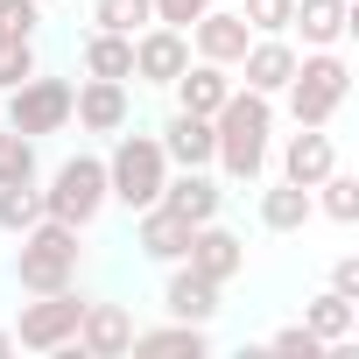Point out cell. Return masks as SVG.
<instances>
[{
	"instance_id": "cell-1",
	"label": "cell",
	"mask_w": 359,
	"mask_h": 359,
	"mask_svg": "<svg viewBox=\"0 0 359 359\" xmlns=\"http://www.w3.org/2000/svg\"><path fill=\"white\" fill-rule=\"evenodd\" d=\"M212 134H219V169L233 176V184H261L268 169V134H275V99L268 92H226V106L212 113Z\"/></svg>"
},
{
	"instance_id": "cell-2",
	"label": "cell",
	"mask_w": 359,
	"mask_h": 359,
	"mask_svg": "<svg viewBox=\"0 0 359 359\" xmlns=\"http://www.w3.org/2000/svg\"><path fill=\"white\" fill-rule=\"evenodd\" d=\"M78 226H64V219H36L29 233H22V247H15V282L29 289V296H50V289H71L78 282Z\"/></svg>"
},
{
	"instance_id": "cell-3",
	"label": "cell",
	"mask_w": 359,
	"mask_h": 359,
	"mask_svg": "<svg viewBox=\"0 0 359 359\" xmlns=\"http://www.w3.org/2000/svg\"><path fill=\"white\" fill-rule=\"evenodd\" d=\"M282 92H289L296 127H331L338 106H345V92H352V64H345L338 50H303V57H296V78H289Z\"/></svg>"
},
{
	"instance_id": "cell-4",
	"label": "cell",
	"mask_w": 359,
	"mask_h": 359,
	"mask_svg": "<svg viewBox=\"0 0 359 359\" xmlns=\"http://www.w3.org/2000/svg\"><path fill=\"white\" fill-rule=\"evenodd\" d=\"M162 184H169L162 141H155V134H120L113 155H106V198L127 205V212H148V205L162 198Z\"/></svg>"
},
{
	"instance_id": "cell-5",
	"label": "cell",
	"mask_w": 359,
	"mask_h": 359,
	"mask_svg": "<svg viewBox=\"0 0 359 359\" xmlns=\"http://www.w3.org/2000/svg\"><path fill=\"white\" fill-rule=\"evenodd\" d=\"M106 155H71L57 176H50V191H43V219H64V226H92L106 212Z\"/></svg>"
},
{
	"instance_id": "cell-6",
	"label": "cell",
	"mask_w": 359,
	"mask_h": 359,
	"mask_svg": "<svg viewBox=\"0 0 359 359\" xmlns=\"http://www.w3.org/2000/svg\"><path fill=\"white\" fill-rule=\"evenodd\" d=\"M78 317H85V296H78V289H50V296L22 303L15 345H22V352H71V345H78Z\"/></svg>"
},
{
	"instance_id": "cell-7",
	"label": "cell",
	"mask_w": 359,
	"mask_h": 359,
	"mask_svg": "<svg viewBox=\"0 0 359 359\" xmlns=\"http://www.w3.org/2000/svg\"><path fill=\"white\" fill-rule=\"evenodd\" d=\"M8 127L15 134H57V127H71V85L64 78H43V71H29L15 92H8Z\"/></svg>"
},
{
	"instance_id": "cell-8",
	"label": "cell",
	"mask_w": 359,
	"mask_h": 359,
	"mask_svg": "<svg viewBox=\"0 0 359 359\" xmlns=\"http://www.w3.org/2000/svg\"><path fill=\"white\" fill-rule=\"evenodd\" d=\"M184 36H191V50H198L205 64H226V71H233V64L247 57V43H254V29L240 22V8H205Z\"/></svg>"
},
{
	"instance_id": "cell-9",
	"label": "cell",
	"mask_w": 359,
	"mask_h": 359,
	"mask_svg": "<svg viewBox=\"0 0 359 359\" xmlns=\"http://www.w3.org/2000/svg\"><path fill=\"white\" fill-rule=\"evenodd\" d=\"M127 78H85V85H71V120L85 127V134H120L127 127Z\"/></svg>"
},
{
	"instance_id": "cell-10",
	"label": "cell",
	"mask_w": 359,
	"mask_h": 359,
	"mask_svg": "<svg viewBox=\"0 0 359 359\" xmlns=\"http://www.w3.org/2000/svg\"><path fill=\"white\" fill-rule=\"evenodd\" d=\"M184 64H191V36H184V29L148 22V29L134 36V78H141V85H176Z\"/></svg>"
},
{
	"instance_id": "cell-11",
	"label": "cell",
	"mask_w": 359,
	"mask_h": 359,
	"mask_svg": "<svg viewBox=\"0 0 359 359\" xmlns=\"http://www.w3.org/2000/svg\"><path fill=\"white\" fill-rule=\"evenodd\" d=\"M184 261H191L198 275H212V282L226 289V282H233V275L247 268V240H240L233 226H219V219H205V226H191V254H184Z\"/></svg>"
},
{
	"instance_id": "cell-12",
	"label": "cell",
	"mask_w": 359,
	"mask_h": 359,
	"mask_svg": "<svg viewBox=\"0 0 359 359\" xmlns=\"http://www.w3.org/2000/svg\"><path fill=\"white\" fill-rule=\"evenodd\" d=\"M162 155H169V169H212V155H219V134H212V120L205 113H184L176 106L169 120H162Z\"/></svg>"
},
{
	"instance_id": "cell-13",
	"label": "cell",
	"mask_w": 359,
	"mask_h": 359,
	"mask_svg": "<svg viewBox=\"0 0 359 359\" xmlns=\"http://www.w3.org/2000/svg\"><path fill=\"white\" fill-rule=\"evenodd\" d=\"M233 71L247 78V92H268V99H275V92L296 78V43H289V36H254Z\"/></svg>"
},
{
	"instance_id": "cell-14",
	"label": "cell",
	"mask_w": 359,
	"mask_h": 359,
	"mask_svg": "<svg viewBox=\"0 0 359 359\" xmlns=\"http://www.w3.org/2000/svg\"><path fill=\"white\" fill-rule=\"evenodd\" d=\"M162 310H169V317H184V324H212V317H219V282H212V275H198L191 261H169Z\"/></svg>"
},
{
	"instance_id": "cell-15",
	"label": "cell",
	"mask_w": 359,
	"mask_h": 359,
	"mask_svg": "<svg viewBox=\"0 0 359 359\" xmlns=\"http://www.w3.org/2000/svg\"><path fill=\"white\" fill-rule=\"evenodd\" d=\"M162 212H176L184 226H205V219H219V205H226V191L212 184L205 169H176L169 184H162V198H155Z\"/></svg>"
},
{
	"instance_id": "cell-16",
	"label": "cell",
	"mask_w": 359,
	"mask_h": 359,
	"mask_svg": "<svg viewBox=\"0 0 359 359\" xmlns=\"http://www.w3.org/2000/svg\"><path fill=\"white\" fill-rule=\"evenodd\" d=\"M289 29H303V50H338L359 29V15H352V0H296Z\"/></svg>"
},
{
	"instance_id": "cell-17",
	"label": "cell",
	"mask_w": 359,
	"mask_h": 359,
	"mask_svg": "<svg viewBox=\"0 0 359 359\" xmlns=\"http://www.w3.org/2000/svg\"><path fill=\"white\" fill-rule=\"evenodd\" d=\"M338 169V148H331V134L324 127H296L289 134V148H282V184H324V176Z\"/></svg>"
},
{
	"instance_id": "cell-18",
	"label": "cell",
	"mask_w": 359,
	"mask_h": 359,
	"mask_svg": "<svg viewBox=\"0 0 359 359\" xmlns=\"http://www.w3.org/2000/svg\"><path fill=\"white\" fill-rule=\"evenodd\" d=\"M127 345H134V317H127L120 303H85V317H78V352L120 359Z\"/></svg>"
},
{
	"instance_id": "cell-19",
	"label": "cell",
	"mask_w": 359,
	"mask_h": 359,
	"mask_svg": "<svg viewBox=\"0 0 359 359\" xmlns=\"http://www.w3.org/2000/svg\"><path fill=\"white\" fill-rule=\"evenodd\" d=\"M169 92H176V106H184V113H205V120H212V113L226 106L233 78H226V64H205V57H198V64L176 71V85H169Z\"/></svg>"
},
{
	"instance_id": "cell-20",
	"label": "cell",
	"mask_w": 359,
	"mask_h": 359,
	"mask_svg": "<svg viewBox=\"0 0 359 359\" xmlns=\"http://www.w3.org/2000/svg\"><path fill=\"white\" fill-rule=\"evenodd\" d=\"M134 247H141L148 261H162V268H169V261H184V254H191V226L176 219V212H162V205H148V212H141V226H134Z\"/></svg>"
},
{
	"instance_id": "cell-21",
	"label": "cell",
	"mask_w": 359,
	"mask_h": 359,
	"mask_svg": "<svg viewBox=\"0 0 359 359\" xmlns=\"http://www.w3.org/2000/svg\"><path fill=\"white\" fill-rule=\"evenodd\" d=\"M303 331H310L317 345H338V338H352V331H359V303H352V296H338V289H324V296H310V303H303Z\"/></svg>"
},
{
	"instance_id": "cell-22",
	"label": "cell",
	"mask_w": 359,
	"mask_h": 359,
	"mask_svg": "<svg viewBox=\"0 0 359 359\" xmlns=\"http://www.w3.org/2000/svg\"><path fill=\"white\" fill-rule=\"evenodd\" d=\"M85 78H134V36L92 29L85 36Z\"/></svg>"
},
{
	"instance_id": "cell-23",
	"label": "cell",
	"mask_w": 359,
	"mask_h": 359,
	"mask_svg": "<svg viewBox=\"0 0 359 359\" xmlns=\"http://www.w3.org/2000/svg\"><path fill=\"white\" fill-rule=\"evenodd\" d=\"M310 212H317V205H310L303 184H275V191H261V226H268V233H303Z\"/></svg>"
},
{
	"instance_id": "cell-24",
	"label": "cell",
	"mask_w": 359,
	"mask_h": 359,
	"mask_svg": "<svg viewBox=\"0 0 359 359\" xmlns=\"http://www.w3.org/2000/svg\"><path fill=\"white\" fill-rule=\"evenodd\" d=\"M310 191H317L310 205H317V212H324L331 226H352V219H359V176H345V169H331L324 184H310Z\"/></svg>"
},
{
	"instance_id": "cell-25",
	"label": "cell",
	"mask_w": 359,
	"mask_h": 359,
	"mask_svg": "<svg viewBox=\"0 0 359 359\" xmlns=\"http://www.w3.org/2000/svg\"><path fill=\"white\" fill-rule=\"evenodd\" d=\"M205 345H212V331H205V324H184V317H176V324H162V331H134V345H127V352H191V359H198Z\"/></svg>"
},
{
	"instance_id": "cell-26",
	"label": "cell",
	"mask_w": 359,
	"mask_h": 359,
	"mask_svg": "<svg viewBox=\"0 0 359 359\" xmlns=\"http://www.w3.org/2000/svg\"><path fill=\"white\" fill-rule=\"evenodd\" d=\"M155 22V0H92V29H113V36H141Z\"/></svg>"
},
{
	"instance_id": "cell-27",
	"label": "cell",
	"mask_w": 359,
	"mask_h": 359,
	"mask_svg": "<svg viewBox=\"0 0 359 359\" xmlns=\"http://www.w3.org/2000/svg\"><path fill=\"white\" fill-rule=\"evenodd\" d=\"M43 219V191L36 184H0V233H29Z\"/></svg>"
},
{
	"instance_id": "cell-28",
	"label": "cell",
	"mask_w": 359,
	"mask_h": 359,
	"mask_svg": "<svg viewBox=\"0 0 359 359\" xmlns=\"http://www.w3.org/2000/svg\"><path fill=\"white\" fill-rule=\"evenodd\" d=\"M0 184H36V141L0 120Z\"/></svg>"
},
{
	"instance_id": "cell-29",
	"label": "cell",
	"mask_w": 359,
	"mask_h": 359,
	"mask_svg": "<svg viewBox=\"0 0 359 359\" xmlns=\"http://www.w3.org/2000/svg\"><path fill=\"white\" fill-rule=\"evenodd\" d=\"M289 15H296V0H247L240 8V22L254 36H289Z\"/></svg>"
},
{
	"instance_id": "cell-30",
	"label": "cell",
	"mask_w": 359,
	"mask_h": 359,
	"mask_svg": "<svg viewBox=\"0 0 359 359\" xmlns=\"http://www.w3.org/2000/svg\"><path fill=\"white\" fill-rule=\"evenodd\" d=\"M29 71H36V43H22V36H0V92H15Z\"/></svg>"
},
{
	"instance_id": "cell-31",
	"label": "cell",
	"mask_w": 359,
	"mask_h": 359,
	"mask_svg": "<svg viewBox=\"0 0 359 359\" xmlns=\"http://www.w3.org/2000/svg\"><path fill=\"white\" fill-rule=\"evenodd\" d=\"M36 22H43V0H0V36L36 43Z\"/></svg>"
},
{
	"instance_id": "cell-32",
	"label": "cell",
	"mask_w": 359,
	"mask_h": 359,
	"mask_svg": "<svg viewBox=\"0 0 359 359\" xmlns=\"http://www.w3.org/2000/svg\"><path fill=\"white\" fill-rule=\"evenodd\" d=\"M205 8H219V0H155V22L162 29H191Z\"/></svg>"
},
{
	"instance_id": "cell-33",
	"label": "cell",
	"mask_w": 359,
	"mask_h": 359,
	"mask_svg": "<svg viewBox=\"0 0 359 359\" xmlns=\"http://www.w3.org/2000/svg\"><path fill=\"white\" fill-rule=\"evenodd\" d=\"M331 289L359 303V254H338V261H331Z\"/></svg>"
},
{
	"instance_id": "cell-34",
	"label": "cell",
	"mask_w": 359,
	"mask_h": 359,
	"mask_svg": "<svg viewBox=\"0 0 359 359\" xmlns=\"http://www.w3.org/2000/svg\"><path fill=\"white\" fill-rule=\"evenodd\" d=\"M268 345H275V352H303V359H317V352H324V345H317V338H310L303 324H289V331H275Z\"/></svg>"
},
{
	"instance_id": "cell-35",
	"label": "cell",
	"mask_w": 359,
	"mask_h": 359,
	"mask_svg": "<svg viewBox=\"0 0 359 359\" xmlns=\"http://www.w3.org/2000/svg\"><path fill=\"white\" fill-rule=\"evenodd\" d=\"M8 352H15V331H0V359H8Z\"/></svg>"
},
{
	"instance_id": "cell-36",
	"label": "cell",
	"mask_w": 359,
	"mask_h": 359,
	"mask_svg": "<svg viewBox=\"0 0 359 359\" xmlns=\"http://www.w3.org/2000/svg\"><path fill=\"white\" fill-rule=\"evenodd\" d=\"M43 8H50V0H43Z\"/></svg>"
}]
</instances>
